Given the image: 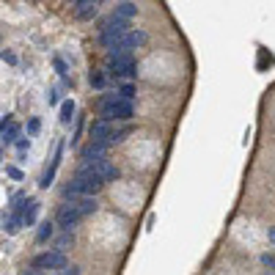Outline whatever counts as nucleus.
I'll return each mask as SVG.
<instances>
[{
    "label": "nucleus",
    "mask_w": 275,
    "mask_h": 275,
    "mask_svg": "<svg viewBox=\"0 0 275 275\" xmlns=\"http://www.w3.org/2000/svg\"><path fill=\"white\" fill-rule=\"evenodd\" d=\"M108 69H110L113 77H132V74H135V58H132V55L110 58V61H108Z\"/></svg>",
    "instance_id": "6e6552de"
},
{
    "label": "nucleus",
    "mask_w": 275,
    "mask_h": 275,
    "mask_svg": "<svg viewBox=\"0 0 275 275\" xmlns=\"http://www.w3.org/2000/svg\"><path fill=\"white\" fill-rule=\"evenodd\" d=\"M3 61H9V64H14V61H17V58H14L11 53H6V50H3Z\"/></svg>",
    "instance_id": "c85d7f7f"
},
{
    "label": "nucleus",
    "mask_w": 275,
    "mask_h": 275,
    "mask_svg": "<svg viewBox=\"0 0 275 275\" xmlns=\"http://www.w3.org/2000/svg\"><path fill=\"white\" fill-rule=\"evenodd\" d=\"M69 242H72V237H69V234H66V237H61V242H58V245H61V253H64L66 248H69Z\"/></svg>",
    "instance_id": "412c9836"
},
{
    "label": "nucleus",
    "mask_w": 275,
    "mask_h": 275,
    "mask_svg": "<svg viewBox=\"0 0 275 275\" xmlns=\"http://www.w3.org/2000/svg\"><path fill=\"white\" fill-rule=\"evenodd\" d=\"M53 234H55V226H53V223H50V220H47V223H41L39 231H36V242H47Z\"/></svg>",
    "instance_id": "dca6fc26"
},
{
    "label": "nucleus",
    "mask_w": 275,
    "mask_h": 275,
    "mask_svg": "<svg viewBox=\"0 0 275 275\" xmlns=\"http://www.w3.org/2000/svg\"><path fill=\"white\" fill-rule=\"evenodd\" d=\"M127 33H130V19H121V17H116V14H110L99 28V44L110 53Z\"/></svg>",
    "instance_id": "f257e3e1"
},
{
    "label": "nucleus",
    "mask_w": 275,
    "mask_h": 275,
    "mask_svg": "<svg viewBox=\"0 0 275 275\" xmlns=\"http://www.w3.org/2000/svg\"><path fill=\"white\" fill-rule=\"evenodd\" d=\"M113 14H116V17H121V19H130V17H135V14H138V6L135 3H118Z\"/></svg>",
    "instance_id": "2eb2a0df"
},
{
    "label": "nucleus",
    "mask_w": 275,
    "mask_h": 275,
    "mask_svg": "<svg viewBox=\"0 0 275 275\" xmlns=\"http://www.w3.org/2000/svg\"><path fill=\"white\" fill-rule=\"evenodd\" d=\"M105 152H108L105 143H88V146L83 149V160H86V162L102 160V157H105Z\"/></svg>",
    "instance_id": "f8f14e48"
},
{
    "label": "nucleus",
    "mask_w": 275,
    "mask_h": 275,
    "mask_svg": "<svg viewBox=\"0 0 275 275\" xmlns=\"http://www.w3.org/2000/svg\"><path fill=\"white\" fill-rule=\"evenodd\" d=\"M91 143H113L116 140V130H113V124L105 121V118H96V121L91 124Z\"/></svg>",
    "instance_id": "0eeeda50"
},
{
    "label": "nucleus",
    "mask_w": 275,
    "mask_h": 275,
    "mask_svg": "<svg viewBox=\"0 0 275 275\" xmlns=\"http://www.w3.org/2000/svg\"><path fill=\"white\" fill-rule=\"evenodd\" d=\"M80 171H83V174H96L102 182H113L116 176H118L116 165H113V162H110L108 157H102V160H94V162H86V165L80 168Z\"/></svg>",
    "instance_id": "39448f33"
},
{
    "label": "nucleus",
    "mask_w": 275,
    "mask_h": 275,
    "mask_svg": "<svg viewBox=\"0 0 275 275\" xmlns=\"http://www.w3.org/2000/svg\"><path fill=\"white\" fill-rule=\"evenodd\" d=\"M66 204L72 206V209H77L80 215H94L99 209V204H96V198H88V196H74V198H66Z\"/></svg>",
    "instance_id": "9d476101"
},
{
    "label": "nucleus",
    "mask_w": 275,
    "mask_h": 275,
    "mask_svg": "<svg viewBox=\"0 0 275 275\" xmlns=\"http://www.w3.org/2000/svg\"><path fill=\"white\" fill-rule=\"evenodd\" d=\"M6 174H9V176H11V179H22V174H19V171H17V168H6Z\"/></svg>",
    "instance_id": "5701e85b"
},
{
    "label": "nucleus",
    "mask_w": 275,
    "mask_h": 275,
    "mask_svg": "<svg viewBox=\"0 0 275 275\" xmlns=\"http://www.w3.org/2000/svg\"><path fill=\"white\" fill-rule=\"evenodd\" d=\"M36 215H39V201H28V206H25V215H22V226H33L36 223Z\"/></svg>",
    "instance_id": "4468645a"
},
{
    "label": "nucleus",
    "mask_w": 275,
    "mask_h": 275,
    "mask_svg": "<svg viewBox=\"0 0 275 275\" xmlns=\"http://www.w3.org/2000/svg\"><path fill=\"white\" fill-rule=\"evenodd\" d=\"M116 96H118V99H124V102H132V99H135V86H132V83H121Z\"/></svg>",
    "instance_id": "f3484780"
},
{
    "label": "nucleus",
    "mask_w": 275,
    "mask_h": 275,
    "mask_svg": "<svg viewBox=\"0 0 275 275\" xmlns=\"http://www.w3.org/2000/svg\"><path fill=\"white\" fill-rule=\"evenodd\" d=\"M22 275H50V272H39V270H25Z\"/></svg>",
    "instance_id": "c756f323"
},
{
    "label": "nucleus",
    "mask_w": 275,
    "mask_h": 275,
    "mask_svg": "<svg viewBox=\"0 0 275 275\" xmlns=\"http://www.w3.org/2000/svg\"><path fill=\"white\" fill-rule=\"evenodd\" d=\"M267 237H270V242L275 245V226H270V228H267Z\"/></svg>",
    "instance_id": "bb28decb"
},
{
    "label": "nucleus",
    "mask_w": 275,
    "mask_h": 275,
    "mask_svg": "<svg viewBox=\"0 0 275 275\" xmlns=\"http://www.w3.org/2000/svg\"><path fill=\"white\" fill-rule=\"evenodd\" d=\"M66 256L61 250H44V253L33 256L31 262V270H39V272H53V270H66Z\"/></svg>",
    "instance_id": "20e7f679"
},
{
    "label": "nucleus",
    "mask_w": 275,
    "mask_h": 275,
    "mask_svg": "<svg viewBox=\"0 0 275 275\" xmlns=\"http://www.w3.org/2000/svg\"><path fill=\"white\" fill-rule=\"evenodd\" d=\"M262 264L267 267V270L275 272V256H272V253H264V256H262Z\"/></svg>",
    "instance_id": "aec40b11"
},
{
    "label": "nucleus",
    "mask_w": 275,
    "mask_h": 275,
    "mask_svg": "<svg viewBox=\"0 0 275 275\" xmlns=\"http://www.w3.org/2000/svg\"><path fill=\"white\" fill-rule=\"evenodd\" d=\"M47 102H50V105H58V91H50L47 94Z\"/></svg>",
    "instance_id": "b1692460"
},
{
    "label": "nucleus",
    "mask_w": 275,
    "mask_h": 275,
    "mask_svg": "<svg viewBox=\"0 0 275 275\" xmlns=\"http://www.w3.org/2000/svg\"><path fill=\"white\" fill-rule=\"evenodd\" d=\"M64 275H80V267H66Z\"/></svg>",
    "instance_id": "393cba45"
},
{
    "label": "nucleus",
    "mask_w": 275,
    "mask_h": 275,
    "mask_svg": "<svg viewBox=\"0 0 275 275\" xmlns=\"http://www.w3.org/2000/svg\"><path fill=\"white\" fill-rule=\"evenodd\" d=\"M72 118H74V102L66 99L61 105V124H72Z\"/></svg>",
    "instance_id": "a211bd4d"
},
{
    "label": "nucleus",
    "mask_w": 275,
    "mask_h": 275,
    "mask_svg": "<svg viewBox=\"0 0 275 275\" xmlns=\"http://www.w3.org/2000/svg\"><path fill=\"white\" fill-rule=\"evenodd\" d=\"M143 41H146V33H143V31H130V33H127V36H124V39H121V41L116 44L113 50H110V58H118V55H130L132 50H138V47H140V44H143Z\"/></svg>",
    "instance_id": "423d86ee"
},
{
    "label": "nucleus",
    "mask_w": 275,
    "mask_h": 275,
    "mask_svg": "<svg viewBox=\"0 0 275 275\" xmlns=\"http://www.w3.org/2000/svg\"><path fill=\"white\" fill-rule=\"evenodd\" d=\"M88 80H91L94 88H102V86H105V77H102L99 72H91V77H88Z\"/></svg>",
    "instance_id": "6ab92c4d"
},
{
    "label": "nucleus",
    "mask_w": 275,
    "mask_h": 275,
    "mask_svg": "<svg viewBox=\"0 0 275 275\" xmlns=\"http://www.w3.org/2000/svg\"><path fill=\"white\" fill-rule=\"evenodd\" d=\"M17 132H19V127L11 121V116H3V143H14Z\"/></svg>",
    "instance_id": "ddd939ff"
},
{
    "label": "nucleus",
    "mask_w": 275,
    "mask_h": 275,
    "mask_svg": "<svg viewBox=\"0 0 275 275\" xmlns=\"http://www.w3.org/2000/svg\"><path fill=\"white\" fill-rule=\"evenodd\" d=\"M96 11H99V3H96V0H77V3H74V14H77L80 19H91Z\"/></svg>",
    "instance_id": "9b49d317"
},
{
    "label": "nucleus",
    "mask_w": 275,
    "mask_h": 275,
    "mask_svg": "<svg viewBox=\"0 0 275 275\" xmlns=\"http://www.w3.org/2000/svg\"><path fill=\"white\" fill-rule=\"evenodd\" d=\"M102 187H105V182H102L96 174H83V171H80V174L64 187V196H66V198H74V196H88V198H94Z\"/></svg>",
    "instance_id": "f03ea898"
},
{
    "label": "nucleus",
    "mask_w": 275,
    "mask_h": 275,
    "mask_svg": "<svg viewBox=\"0 0 275 275\" xmlns=\"http://www.w3.org/2000/svg\"><path fill=\"white\" fill-rule=\"evenodd\" d=\"M83 220V215H80L77 209H72L69 204H61L58 206V212H55V226H61L64 231H72L77 223Z\"/></svg>",
    "instance_id": "1a4fd4ad"
},
{
    "label": "nucleus",
    "mask_w": 275,
    "mask_h": 275,
    "mask_svg": "<svg viewBox=\"0 0 275 275\" xmlns=\"http://www.w3.org/2000/svg\"><path fill=\"white\" fill-rule=\"evenodd\" d=\"M99 116L105 118V121H130L132 116H135V108H132V102H124V99H118L116 94H110V96H102V102H99Z\"/></svg>",
    "instance_id": "7ed1b4c3"
},
{
    "label": "nucleus",
    "mask_w": 275,
    "mask_h": 275,
    "mask_svg": "<svg viewBox=\"0 0 275 275\" xmlns=\"http://www.w3.org/2000/svg\"><path fill=\"white\" fill-rule=\"evenodd\" d=\"M55 66H58V72H61L64 77H66V64H64V61H55Z\"/></svg>",
    "instance_id": "a878e982"
},
{
    "label": "nucleus",
    "mask_w": 275,
    "mask_h": 275,
    "mask_svg": "<svg viewBox=\"0 0 275 275\" xmlns=\"http://www.w3.org/2000/svg\"><path fill=\"white\" fill-rule=\"evenodd\" d=\"M39 127H41V124H39V118H31V124H28V130H31V132H39Z\"/></svg>",
    "instance_id": "4be33fe9"
},
{
    "label": "nucleus",
    "mask_w": 275,
    "mask_h": 275,
    "mask_svg": "<svg viewBox=\"0 0 275 275\" xmlns=\"http://www.w3.org/2000/svg\"><path fill=\"white\" fill-rule=\"evenodd\" d=\"M28 146H31V140H19V143H17V149H19V152H25Z\"/></svg>",
    "instance_id": "cd10ccee"
}]
</instances>
